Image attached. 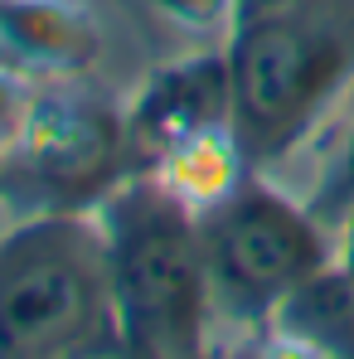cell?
<instances>
[{"label":"cell","mask_w":354,"mask_h":359,"mask_svg":"<svg viewBox=\"0 0 354 359\" xmlns=\"http://www.w3.org/2000/svg\"><path fill=\"white\" fill-rule=\"evenodd\" d=\"M233 126L252 170L277 175L354 93V0H282L229 39Z\"/></svg>","instance_id":"1"},{"label":"cell","mask_w":354,"mask_h":359,"mask_svg":"<svg viewBox=\"0 0 354 359\" xmlns=\"http://www.w3.org/2000/svg\"><path fill=\"white\" fill-rule=\"evenodd\" d=\"M107 238L121 355L194 359L209 350L214 301L199 214L151 170H131L93 209Z\"/></svg>","instance_id":"2"},{"label":"cell","mask_w":354,"mask_h":359,"mask_svg":"<svg viewBox=\"0 0 354 359\" xmlns=\"http://www.w3.org/2000/svg\"><path fill=\"white\" fill-rule=\"evenodd\" d=\"M121 355L107 238L93 209L0 229V359Z\"/></svg>","instance_id":"3"},{"label":"cell","mask_w":354,"mask_h":359,"mask_svg":"<svg viewBox=\"0 0 354 359\" xmlns=\"http://www.w3.org/2000/svg\"><path fill=\"white\" fill-rule=\"evenodd\" d=\"M214 325L262 340L277 306L335 262V233L277 175L252 170L233 194L199 214Z\"/></svg>","instance_id":"4"},{"label":"cell","mask_w":354,"mask_h":359,"mask_svg":"<svg viewBox=\"0 0 354 359\" xmlns=\"http://www.w3.org/2000/svg\"><path fill=\"white\" fill-rule=\"evenodd\" d=\"M136 170L126 107L107 93L63 83L34 93L20 141L0 156V199L25 214L97 209L121 180Z\"/></svg>","instance_id":"5"},{"label":"cell","mask_w":354,"mask_h":359,"mask_svg":"<svg viewBox=\"0 0 354 359\" xmlns=\"http://www.w3.org/2000/svg\"><path fill=\"white\" fill-rule=\"evenodd\" d=\"M233 121V63L229 44H204L146 73L136 97L126 102V136L136 170H146L179 136Z\"/></svg>","instance_id":"6"},{"label":"cell","mask_w":354,"mask_h":359,"mask_svg":"<svg viewBox=\"0 0 354 359\" xmlns=\"http://www.w3.org/2000/svg\"><path fill=\"white\" fill-rule=\"evenodd\" d=\"M102 54V29L83 0H0V59L25 73L83 78Z\"/></svg>","instance_id":"7"},{"label":"cell","mask_w":354,"mask_h":359,"mask_svg":"<svg viewBox=\"0 0 354 359\" xmlns=\"http://www.w3.org/2000/svg\"><path fill=\"white\" fill-rule=\"evenodd\" d=\"M262 345L282 355L354 359V272L335 257L315 277H306L267 320Z\"/></svg>","instance_id":"8"},{"label":"cell","mask_w":354,"mask_h":359,"mask_svg":"<svg viewBox=\"0 0 354 359\" xmlns=\"http://www.w3.org/2000/svg\"><path fill=\"white\" fill-rule=\"evenodd\" d=\"M277 180L301 194V204L330 233L345 229V219L354 214V93L340 102V112L277 170Z\"/></svg>","instance_id":"9"},{"label":"cell","mask_w":354,"mask_h":359,"mask_svg":"<svg viewBox=\"0 0 354 359\" xmlns=\"http://www.w3.org/2000/svg\"><path fill=\"white\" fill-rule=\"evenodd\" d=\"M146 170L161 180L170 194H179L194 214H204V209L224 204L238 184L252 175V161H247V151L238 141V126L233 121H219V126L179 136L175 146H165Z\"/></svg>","instance_id":"10"},{"label":"cell","mask_w":354,"mask_h":359,"mask_svg":"<svg viewBox=\"0 0 354 359\" xmlns=\"http://www.w3.org/2000/svg\"><path fill=\"white\" fill-rule=\"evenodd\" d=\"M131 5L204 44H229L238 29V0H131Z\"/></svg>","instance_id":"11"},{"label":"cell","mask_w":354,"mask_h":359,"mask_svg":"<svg viewBox=\"0 0 354 359\" xmlns=\"http://www.w3.org/2000/svg\"><path fill=\"white\" fill-rule=\"evenodd\" d=\"M20 73H25V68L0 59V156L20 141V131H25V121H29V107H34V88H29Z\"/></svg>","instance_id":"12"},{"label":"cell","mask_w":354,"mask_h":359,"mask_svg":"<svg viewBox=\"0 0 354 359\" xmlns=\"http://www.w3.org/2000/svg\"><path fill=\"white\" fill-rule=\"evenodd\" d=\"M335 257H340V262H345V267L354 272V214L345 219V229L335 233Z\"/></svg>","instance_id":"13"},{"label":"cell","mask_w":354,"mask_h":359,"mask_svg":"<svg viewBox=\"0 0 354 359\" xmlns=\"http://www.w3.org/2000/svg\"><path fill=\"white\" fill-rule=\"evenodd\" d=\"M282 0H238V25L243 20H252V15H267V10H277Z\"/></svg>","instance_id":"14"}]
</instances>
